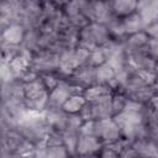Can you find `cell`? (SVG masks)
I'll list each match as a JSON object with an SVG mask.
<instances>
[{
  "instance_id": "obj_10",
  "label": "cell",
  "mask_w": 158,
  "mask_h": 158,
  "mask_svg": "<svg viewBox=\"0 0 158 158\" xmlns=\"http://www.w3.org/2000/svg\"><path fill=\"white\" fill-rule=\"evenodd\" d=\"M137 4L138 1L118 0V1H110V7H111L112 15L122 20L137 11Z\"/></svg>"
},
{
  "instance_id": "obj_23",
  "label": "cell",
  "mask_w": 158,
  "mask_h": 158,
  "mask_svg": "<svg viewBox=\"0 0 158 158\" xmlns=\"http://www.w3.org/2000/svg\"><path fill=\"white\" fill-rule=\"evenodd\" d=\"M152 89H153L154 94H158V75H157L156 80H154V83H153V85H152Z\"/></svg>"
},
{
  "instance_id": "obj_11",
  "label": "cell",
  "mask_w": 158,
  "mask_h": 158,
  "mask_svg": "<svg viewBox=\"0 0 158 158\" xmlns=\"http://www.w3.org/2000/svg\"><path fill=\"white\" fill-rule=\"evenodd\" d=\"M114 91L111 90V88L109 85L105 84H95L93 86H89L84 90L83 96L85 98L86 102H93V101H98L107 95H112Z\"/></svg>"
},
{
  "instance_id": "obj_6",
  "label": "cell",
  "mask_w": 158,
  "mask_h": 158,
  "mask_svg": "<svg viewBox=\"0 0 158 158\" xmlns=\"http://www.w3.org/2000/svg\"><path fill=\"white\" fill-rule=\"evenodd\" d=\"M102 147H104V144L98 137L80 133L79 138H78V146H77V156L99 153Z\"/></svg>"
},
{
  "instance_id": "obj_7",
  "label": "cell",
  "mask_w": 158,
  "mask_h": 158,
  "mask_svg": "<svg viewBox=\"0 0 158 158\" xmlns=\"http://www.w3.org/2000/svg\"><path fill=\"white\" fill-rule=\"evenodd\" d=\"M137 14L141 16L147 28L158 21V1H138Z\"/></svg>"
},
{
  "instance_id": "obj_14",
  "label": "cell",
  "mask_w": 158,
  "mask_h": 158,
  "mask_svg": "<svg viewBox=\"0 0 158 158\" xmlns=\"http://www.w3.org/2000/svg\"><path fill=\"white\" fill-rule=\"evenodd\" d=\"M38 153L42 158H73L64 146H42L38 147Z\"/></svg>"
},
{
  "instance_id": "obj_5",
  "label": "cell",
  "mask_w": 158,
  "mask_h": 158,
  "mask_svg": "<svg viewBox=\"0 0 158 158\" xmlns=\"http://www.w3.org/2000/svg\"><path fill=\"white\" fill-rule=\"evenodd\" d=\"M121 138H123L121 130H120L118 125L114 121V118L101 121V131H100L99 139L102 142L104 146L112 144V143L120 141Z\"/></svg>"
},
{
  "instance_id": "obj_17",
  "label": "cell",
  "mask_w": 158,
  "mask_h": 158,
  "mask_svg": "<svg viewBox=\"0 0 158 158\" xmlns=\"http://www.w3.org/2000/svg\"><path fill=\"white\" fill-rule=\"evenodd\" d=\"M128 98L123 93H114L112 94V112L114 116L123 112Z\"/></svg>"
},
{
  "instance_id": "obj_4",
  "label": "cell",
  "mask_w": 158,
  "mask_h": 158,
  "mask_svg": "<svg viewBox=\"0 0 158 158\" xmlns=\"http://www.w3.org/2000/svg\"><path fill=\"white\" fill-rule=\"evenodd\" d=\"M70 95H73L70 85L65 79L62 78L59 85L49 93L47 109H62L65 101L70 98Z\"/></svg>"
},
{
  "instance_id": "obj_1",
  "label": "cell",
  "mask_w": 158,
  "mask_h": 158,
  "mask_svg": "<svg viewBox=\"0 0 158 158\" xmlns=\"http://www.w3.org/2000/svg\"><path fill=\"white\" fill-rule=\"evenodd\" d=\"M110 40H111V36L106 25L91 22L79 32L78 46L84 47L89 51H93L95 48L104 46Z\"/></svg>"
},
{
  "instance_id": "obj_16",
  "label": "cell",
  "mask_w": 158,
  "mask_h": 158,
  "mask_svg": "<svg viewBox=\"0 0 158 158\" xmlns=\"http://www.w3.org/2000/svg\"><path fill=\"white\" fill-rule=\"evenodd\" d=\"M105 63H107V59H106V56H105L104 51L100 47L90 51V56H89V60H88V64L90 67L99 68L100 65H102Z\"/></svg>"
},
{
  "instance_id": "obj_8",
  "label": "cell",
  "mask_w": 158,
  "mask_h": 158,
  "mask_svg": "<svg viewBox=\"0 0 158 158\" xmlns=\"http://www.w3.org/2000/svg\"><path fill=\"white\" fill-rule=\"evenodd\" d=\"M25 35H26V28L21 23H11L9 27L1 31V43L21 46Z\"/></svg>"
},
{
  "instance_id": "obj_22",
  "label": "cell",
  "mask_w": 158,
  "mask_h": 158,
  "mask_svg": "<svg viewBox=\"0 0 158 158\" xmlns=\"http://www.w3.org/2000/svg\"><path fill=\"white\" fill-rule=\"evenodd\" d=\"M75 158H100V157H99V153H91V154H80V156H77Z\"/></svg>"
},
{
  "instance_id": "obj_3",
  "label": "cell",
  "mask_w": 158,
  "mask_h": 158,
  "mask_svg": "<svg viewBox=\"0 0 158 158\" xmlns=\"http://www.w3.org/2000/svg\"><path fill=\"white\" fill-rule=\"evenodd\" d=\"M63 79L68 80L73 85H77L79 88H81L83 90H85L86 88L98 84V80H96V68L90 67L89 64H85V65L78 68L72 75H69L67 78H63Z\"/></svg>"
},
{
  "instance_id": "obj_13",
  "label": "cell",
  "mask_w": 158,
  "mask_h": 158,
  "mask_svg": "<svg viewBox=\"0 0 158 158\" xmlns=\"http://www.w3.org/2000/svg\"><path fill=\"white\" fill-rule=\"evenodd\" d=\"M86 105V100L83 96V94H73L70 95V98L65 101V104L63 105V110L67 114H80V111L83 110V107Z\"/></svg>"
},
{
  "instance_id": "obj_12",
  "label": "cell",
  "mask_w": 158,
  "mask_h": 158,
  "mask_svg": "<svg viewBox=\"0 0 158 158\" xmlns=\"http://www.w3.org/2000/svg\"><path fill=\"white\" fill-rule=\"evenodd\" d=\"M122 22H123V28H125L126 36H130V35H133V33H137V32L146 30L144 22L142 21V19L137 14V11L135 14L130 15L128 17L122 19Z\"/></svg>"
},
{
  "instance_id": "obj_2",
  "label": "cell",
  "mask_w": 158,
  "mask_h": 158,
  "mask_svg": "<svg viewBox=\"0 0 158 158\" xmlns=\"http://www.w3.org/2000/svg\"><path fill=\"white\" fill-rule=\"evenodd\" d=\"M30 69L38 75L47 73H58L59 70V54L52 51H38L33 53Z\"/></svg>"
},
{
  "instance_id": "obj_19",
  "label": "cell",
  "mask_w": 158,
  "mask_h": 158,
  "mask_svg": "<svg viewBox=\"0 0 158 158\" xmlns=\"http://www.w3.org/2000/svg\"><path fill=\"white\" fill-rule=\"evenodd\" d=\"M118 158H143V157L130 144L118 154Z\"/></svg>"
},
{
  "instance_id": "obj_9",
  "label": "cell",
  "mask_w": 158,
  "mask_h": 158,
  "mask_svg": "<svg viewBox=\"0 0 158 158\" xmlns=\"http://www.w3.org/2000/svg\"><path fill=\"white\" fill-rule=\"evenodd\" d=\"M148 41H149V36L144 30V31L126 36L122 40V44H123V48H125L126 53L128 54V53H132V52L146 48Z\"/></svg>"
},
{
  "instance_id": "obj_21",
  "label": "cell",
  "mask_w": 158,
  "mask_h": 158,
  "mask_svg": "<svg viewBox=\"0 0 158 158\" xmlns=\"http://www.w3.org/2000/svg\"><path fill=\"white\" fill-rule=\"evenodd\" d=\"M148 105L151 106V109L158 115V94H154L153 98L151 99V101L148 102Z\"/></svg>"
},
{
  "instance_id": "obj_20",
  "label": "cell",
  "mask_w": 158,
  "mask_h": 158,
  "mask_svg": "<svg viewBox=\"0 0 158 158\" xmlns=\"http://www.w3.org/2000/svg\"><path fill=\"white\" fill-rule=\"evenodd\" d=\"M100 158H118V153L110 146H104L99 152Z\"/></svg>"
},
{
  "instance_id": "obj_15",
  "label": "cell",
  "mask_w": 158,
  "mask_h": 158,
  "mask_svg": "<svg viewBox=\"0 0 158 158\" xmlns=\"http://www.w3.org/2000/svg\"><path fill=\"white\" fill-rule=\"evenodd\" d=\"M116 77V70L109 64L105 63L102 65H100L99 68H96V80L98 84H105L109 85Z\"/></svg>"
},
{
  "instance_id": "obj_18",
  "label": "cell",
  "mask_w": 158,
  "mask_h": 158,
  "mask_svg": "<svg viewBox=\"0 0 158 158\" xmlns=\"http://www.w3.org/2000/svg\"><path fill=\"white\" fill-rule=\"evenodd\" d=\"M146 51L154 62H158V38L149 37V41L146 46Z\"/></svg>"
}]
</instances>
